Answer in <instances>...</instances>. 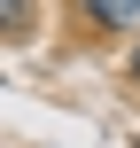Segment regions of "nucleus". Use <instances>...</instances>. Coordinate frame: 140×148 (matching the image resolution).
I'll return each mask as SVG.
<instances>
[{"label":"nucleus","instance_id":"2","mask_svg":"<svg viewBox=\"0 0 140 148\" xmlns=\"http://www.w3.org/2000/svg\"><path fill=\"white\" fill-rule=\"evenodd\" d=\"M0 16H8V31H23V0H0Z\"/></svg>","mask_w":140,"mask_h":148},{"label":"nucleus","instance_id":"3","mask_svg":"<svg viewBox=\"0 0 140 148\" xmlns=\"http://www.w3.org/2000/svg\"><path fill=\"white\" fill-rule=\"evenodd\" d=\"M132 78H140V55H132Z\"/></svg>","mask_w":140,"mask_h":148},{"label":"nucleus","instance_id":"1","mask_svg":"<svg viewBox=\"0 0 140 148\" xmlns=\"http://www.w3.org/2000/svg\"><path fill=\"white\" fill-rule=\"evenodd\" d=\"M101 23H140V0H86Z\"/></svg>","mask_w":140,"mask_h":148}]
</instances>
